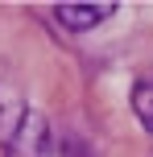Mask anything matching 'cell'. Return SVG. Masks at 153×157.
<instances>
[{"label": "cell", "mask_w": 153, "mask_h": 157, "mask_svg": "<svg viewBox=\"0 0 153 157\" xmlns=\"http://www.w3.org/2000/svg\"><path fill=\"white\" fill-rule=\"evenodd\" d=\"M46 136H50L46 116L33 108H21L13 116V128L4 132V149H8V157H41L46 153Z\"/></svg>", "instance_id": "cell-1"}, {"label": "cell", "mask_w": 153, "mask_h": 157, "mask_svg": "<svg viewBox=\"0 0 153 157\" xmlns=\"http://www.w3.org/2000/svg\"><path fill=\"white\" fill-rule=\"evenodd\" d=\"M108 17H116V0H66V4H54V21L71 33H87L95 25H104Z\"/></svg>", "instance_id": "cell-2"}, {"label": "cell", "mask_w": 153, "mask_h": 157, "mask_svg": "<svg viewBox=\"0 0 153 157\" xmlns=\"http://www.w3.org/2000/svg\"><path fill=\"white\" fill-rule=\"evenodd\" d=\"M132 112H137L141 128L153 136V78H141V83L132 87Z\"/></svg>", "instance_id": "cell-3"}]
</instances>
